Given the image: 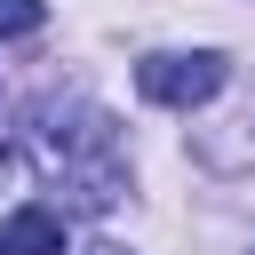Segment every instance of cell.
<instances>
[{"instance_id": "obj_1", "label": "cell", "mask_w": 255, "mask_h": 255, "mask_svg": "<svg viewBox=\"0 0 255 255\" xmlns=\"http://www.w3.org/2000/svg\"><path fill=\"white\" fill-rule=\"evenodd\" d=\"M135 88L143 104H167V112H191L223 88V56H143L135 64Z\"/></svg>"}, {"instance_id": "obj_2", "label": "cell", "mask_w": 255, "mask_h": 255, "mask_svg": "<svg viewBox=\"0 0 255 255\" xmlns=\"http://www.w3.org/2000/svg\"><path fill=\"white\" fill-rule=\"evenodd\" d=\"M0 255H64V215L56 207H16L0 223Z\"/></svg>"}, {"instance_id": "obj_3", "label": "cell", "mask_w": 255, "mask_h": 255, "mask_svg": "<svg viewBox=\"0 0 255 255\" xmlns=\"http://www.w3.org/2000/svg\"><path fill=\"white\" fill-rule=\"evenodd\" d=\"M40 24V0H0V40H24Z\"/></svg>"}, {"instance_id": "obj_4", "label": "cell", "mask_w": 255, "mask_h": 255, "mask_svg": "<svg viewBox=\"0 0 255 255\" xmlns=\"http://www.w3.org/2000/svg\"><path fill=\"white\" fill-rule=\"evenodd\" d=\"M88 255H128V247H88Z\"/></svg>"}]
</instances>
